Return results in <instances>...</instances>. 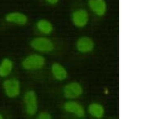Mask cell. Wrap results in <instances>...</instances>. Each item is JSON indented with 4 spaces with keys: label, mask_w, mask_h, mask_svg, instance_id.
<instances>
[{
    "label": "cell",
    "mask_w": 159,
    "mask_h": 119,
    "mask_svg": "<svg viewBox=\"0 0 159 119\" xmlns=\"http://www.w3.org/2000/svg\"><path fill=\"white\" fill-rule=\"evenodd\" d=\"M71 19L72 24L76 27L84 28L87 26L90 20L89 11L85 8H76L72 12Z\"/></svg>",
    "instance_id": "6da1fadb"
},
{
    "label": "cell",
    "mask_w": 159,
    "mask_h": 119,
    "mask_svg": "<svg viewBox=\"0 0 159 119\" xmlns=\"http://www.w3.org/2000/svg\"><path fill=\"white\" fill-rule=\"evenodd\" d=\"M89 12L97 18L104 17L107 13L108 5L106 0H88Z\"/></svg>",
    "instance_id": "7a4b0ae2"
},
{
    "label": "cell",
    "mask_w": 159,
    "mask_h": 119,
    "mask_svg": "<svg viewBox=\"0 0 159 119\" xmlns=\"http://www.w3.org/2000/svg\"><path fill=\"white\" fill-rule=\"evenodd\" d=\"M33 49L42 52L52 51L54 49L53 42L48 38L39 37L34 38L31 42Z\"/></svg>",
    "instance_id": "3957f363"
},
{
    "label": "cell",
    "mask_w": 159,
    "mask_h": 119,
    "mask_svg": "<svg viewBox=\"0 0 159 119\" xmlns=\"http://www.w3.org/2000/svg\"><path fill=\"white\" fill-rule=\"evenodd\" d=\"M45 60L41 55H33L27 57L23 62L22 66L27 70H34L41 68L44 65Z\"/></svg>",
    "instance_id": "277c9868"
},
{
    "label": "cell",
    "mask_w": 159,
    "mask_h": 119,
    "mask_svg": "<svg viewBox=\"0 0 159 119\" xmlns=\"http://www.w3.org/2000/svg\"><path fill=\"white\" fill-rule=\"evenodd\" d=\"M25 101L27 113L30 116H33L36 113L38 109L37 97L35 92L30 90L25 95Z\"/></svg>",
    "instance_id": "5b68a950"
},
{
    "label": "cell",
    "mask_w": 159,
    "mask_h": 119,
    "mask_svg": "<svg viewBox=\"0 0 159 119\" xmlns=\"http://www.w3.org/2000/svg\"><path fill=\"white\" fill-rule=\"evenodd\" d=\"M64 95L66 98L74 99L80 97L83 93L82 86L77 82H72L66 85L64 89Z\"/></svg>",
    "instance_id": "8992f818"
},
{
    "label": "cell",
    "mask_w": 159,
    "mask_h": 119,
    "mask_svg": "<svg viewBox=\"0 0 159 119\" xmlns=\"http://www.w3.org/2000/svg\"><path fill=\"white\" fill-rule=\"evenodd\" d=\"M3 87L6 94L10 98L17 97L19 94L20 85L16 79H7L4 82Z\"/></svg>",
    "instance_id": "52a82bcc"
},
{
    "label": "cell",
    "mask_w": 159,
    "mask_h": 119,
    "mask_svg": "<svg viewBox=\"0 0 159 119\" xmlns=\"http://www.w3.org/2000/svg\"><path fill=\"white\" fill-rule=\"evenodd\" d=\"M7 22L18 25H25L28 23V19L25 14L19 12H12L7 14L5 17Z\"/></svg>",
    "instance_id": "ba28073f"
},
{
    "label": "cell",
    "mask_w": 159,
    "mask_h": 119,
    "mask_svg": "<svg viewBox=\"0 0 159 119\" xmlns=\"http://www.w3.org/2000/svg\"><path fill=\"white\" fill-rule=\"evenodd\" d=\"M94 47V42L89 37H82L80 38L76 42V48L78 50L82 53H87L92 51Z\"/></svg>",
    "instance_id": "9c48e42d"
},
{
    "label": "cell",
    "mask_w": 159,
    "mask_h": 119,
    "mask_svg": "<svg viewBox=\"0 0 159 119\" xmlns=\"http://www.w3.org/2000/svg\"><path fill=\"white\" fill-rule=\"evenodd\" d=\"M64 108L66 112L71 113L78 117H84L85 112L84 108L81 105L77 102H67L64 105Z\"/></svg>",
    "instance_id": "30bf717a"
},
{
    "label": "cell",
    "mask_w": 159,
    "mask_h": 119,
    "mask_svg": "<svg viewBox=\"0 0 159 119\" xmlns=\"http://www.w3.org/2000/svg\"><path fill=\"white\" fill-rule=\"evenodd\" d=\"M36 27L38 30L44 35H49L53 31V27L52 23L48 20L41 19L37 22Z\"/></svg>",
    "instance_id": "8fae6325"
},
{
    "label": "cell",
    "mask_w": 159,
    "mask_h": 119,
    "mask_svg": "<svg viewBox=\"0 0 159 119\" xmlns=\"http://www.w3.org/2000/svg\"><path fill=\"white\" fill-rule=\"evenodd\" d=\"M88 111L92 117L98 119L103 117L105 113L104 108L98 103H93L89 105Z\"/></svg>",
    "instance_id": "7c38bea8"
},
{
    "label": "cell",
    "mask_w": 159,
    "mask_h": 119,
    "mask_svg": "<svg viewBox=\"0 0 159 119\" xmlns=\"http://www.w3.org/2000/svg\"><path fill=\"white\" fill-rule=\"evenodd\" d=\"M52 74L55 79L58 80H63L67 77V72L65 68L58 63H54L52 67Z\"/></svg>",
    "instance_id": "4fadbf2b"
},
{
    "label": "cell",
    "mask_w": 159,
    "mask_h": 119,
    "mask_svg": "<svg viewBox=\"0 0 159 119\" xmlns=\"http://www.w3.org/2000/svg\"><path fill=\"white\" fill-rule=\"evenodd\" d=\"M13 64L9 59L3 60L0 64V77H5L10 74L12 71Z\"/></svg>",
    "instance_id": "5bb4252c"
},
{
    "label": "cell",
    "mask_w": 159,
    "mask_h": 119,
    "mask_svg": "<svg viewBox=\"0 0 159 119\" xmlns=\"http://www.w3.org/2000/svg\"><path fill=\"white\" fill-rule=\"evenodd\" d=\"M38 118L39 119H50L52 116L49 113L42 112L40 113L38 116Z\"/></svg>",
    "instance_id": "9a60e30c"
},
{
    "label": "cell",
    "mask_w": 159,
    "mask_h": 119,
    "mask_svg": "<svg viewBox=\"0 0 159 119\" xmlns=\"http://www.w3.org/2000/svg\"><path fill=\"white\" fill-rule=\"evenodd\" d=\"M45 2L51 5H55L59 2V0H44Z\"/></svg>",
    "instance_id": "2e32d148"
},
{
    "label": "cell",
    "mask_w": 159,
    "mask_h": 119,
    "mask_svg": "<svg viewBox=\"0 0 159 119\" xmlns=\"http://www.w3.org/2000/svg\"><path fill=\"white\" fill-rule=\"evenodd\" d=\"M3 119V117L2 115H1V114H0V119Z\"/></svg>",
    "instance_id": "e0dca14e"
}]
</instances>
